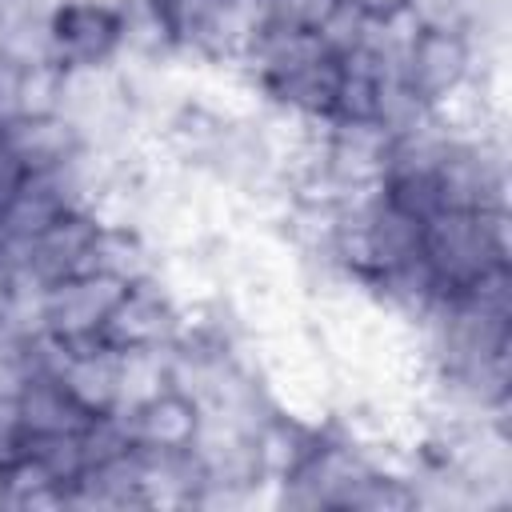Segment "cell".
Masks as SVG:
<instances>
[{"label": "cell", "instance_id": "cell-1", "mask_svg": "<svg viewBox=\"0 0 512 512\" xmlns=\"http://www.w3.org/2000/svg\"><path fill=\"white\" fill-rule=\"evenodd\" d=\"M48 52L60 72H108L124 56L116 0H56L48 12Z\"/></svg>", "mask_w": 512, "mask_h": 512}]
</instances>
